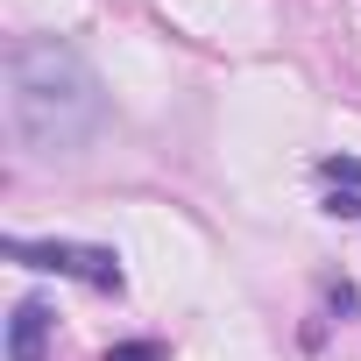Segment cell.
Wrapping results in <instances>:
<instances>
[{"mask_svg": "<svg viewBox=\"0 0 361 361\" xmlns=\"http://www.w3.org/2000/svg\"><path fill=\"white\" fill-rule=\"evenodd\" d=\"M319 177H326V185H354V192H361V156H326Z\"/></svg>", "mask_w": 361, "mask_h": 361, "instance_id": "4", "label": "cell"}, {"mask_svg": "<svg viewBox=\"0 0 361 361\" xmlns=\"http://www.w3.org/2000/svg\"><path fill=\"white\" fill-rule=\"evenodd\" d=\"M106 361H163V347H156V340H121Z\"/></svg>", "mask_w": 361, "mask_h": 361, "instance_id": "6", "label": "cell"}, {"mask_svg": "<svg viewBox=\"0 0 361 361\" xmlns=\"http://www.w3.org/2000/svg\"><path fill=\"white\" fill-rule=\"evenodd\" d=\"M8 128L29 156H78L106 128L92 64L57 36H22L8 50Z\"/></svg>", "mask_w": 361, "mask_h": 361, "instance_id": "1", "label": "cell"}, {"mask_svg": "<svg viewBox=\"0 0 361 361\" xmlns=\"http://www.w3.org/2000/svg\"><path fill=\"white\" fill-rule=\"evenodd\" d=\"M8 255L29 262V269H50V276H78V283L121 290V255L114 248H85V241H8Z\"/></svg>", "mask_w": 361, "mask_h": 361, "instance_id": "2", "label": "cell"}, {"mask_svg": "<svg viewBox=\"0 0 361 361\" xmlns=\"http://www.w3.org/2000/svg\"><path fill=\"white\" fill-rule=\"evenodd\" d=\"M326 213H333V220H361V192H354V185H333Z\"/></svg>", "mask_w": 361, "mask_h": 361, "instance_id": "5", "label": "cell"}, {"mask_svg": "<svg viewBox=\"0 0 361 361\" xmlns=\"http://www.w3.org/2000/svg\"><path fill=\"white\" fill-rule=\"evenodd\" d=\"M50 333H57L50 305L22 298V305L8 312V361H50Z\"/></svg>", "mask_w": 361, "mask_h": 361, "instance_id": "3", "label": "cell"}]
</instances>
